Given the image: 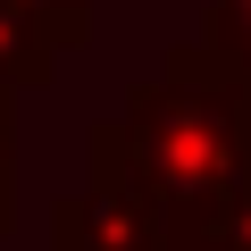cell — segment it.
<instances>
[{
	"label": "cell",
	"instance_id": "cell-1",
	"mask_svg": "<svg viewBox=\"0 0 251 251\" xmlns=\"http://www.w3.org/2000/svg\"><path fill=\"white\" fill-rule=\"evenodd\" d=\"M100 184H126L159 209V226H193L226 193H251V75L201 42H176L151 84L126 92L84 143Z\"/></svg>",
	"mask_w": 251,
	"mask_h": 251
},
{
	"label": "cell",
	"instance_id": "cell-2",
	"mask_svg": "<svg viewBox=\"0 0 251 251\" xmlns=\"http://www.w3.org/2000/svg\"><path fill=\"white\" fill-rule=\"evenodd\" d=\"M50 251H168V226L143 193L84 176L75 193L50 201Z\"/></svg>",
	"mask_w": 251,
	"mask_h": 251
},
{
	"label": "cell",
	"instance_id": "cell-3",
	"mask_svg": "<svg viewBox=\"0 0 251 251\" xmlns=\"http://www.w3.org/2000/svg\"><path fill=\"white\" fill-rule=\"evenodd\" d=\"M59 75V50L34 17H17L9 0H0V100H17V92H42Z\"/></svg>",
	"mask_w": 251,
	"mask_h": 251
},
{
	"label": "cell",
	"instance_id": "cell-4",
	"mask_svg": "<svg viewBox=\"0 0 251 251\" xmlns=\"http://www.w3.org/2000/svg\"><path fill=\"white\" fill-rule=\"evenodd\" d=\"M168 251H251V193H226L218 209H201L193 226H176Z\"/></svg>",
	"mask_w": 251,
	"mask_h": 251
},
{
	"label": "cell",
	"instance_id": "cell-5",
	"mask_svg": "<svg viewBox=\"0 0 251 251\" xmlns=\"http://www.w3.org/2000/svg\"><path fill=\"white\" fill-rule=\"evenodd\" d=\"M201 50H218L226 67H243V75H251V0H209Z\"/></svg>",
	"mask_w": 251,
	"mask_h": 251
},
{
	"label": "cell",
	"instance_id": "cell-6",
	"mask_svg": "<svg viewBox=\"0 0 251 251\" xmlns=\"http://www.w3.org/2000/svg\"><path fill=\"white\" fill-rule=\"evenodd\" d=\"M17 17H34L42 34H50V50H75L84 34H92V0H9Z\"/></svg>",
	"mask_w": 251,
	"mask_h": 251
},
{
	"label": "cell",
	"instance_id": "cell-7",
	"mask_svg": "<svg viewBox=\"0 0 251 251\" xmlns=\"http://www.w3.org/2000/svg\"><path fill=\"white\" fill-rule=\"evenodd\" d=\"M17 218V126H9V100H0V234Z\"/></svg>",
	"mask_w": 251,
	"mask_h": 251
}]
</instances>
